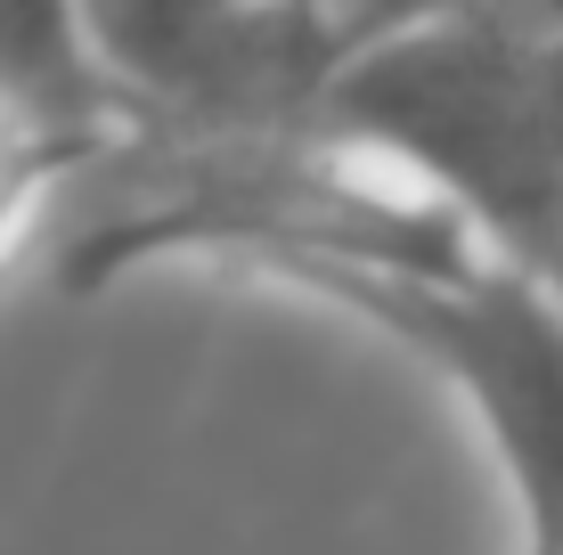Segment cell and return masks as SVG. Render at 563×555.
<instances>
[{
	"label": "cell",
	"instance_id": "obj_1",
	"mask_svg": "<svg viewBox=\"0 0 563 555\" xmlns=\"http://www.w3.org/2000/svg\"><path fill=\"white\" fill-rule=\"evenodd\" d=\"M302 131L424 188L490 262L563 295V25L450 0L327 74Z\"/></svg>",
	"mask_w": 563,
	"mask_h": 555
},
{
	"label": "cell",
	"instance_id": "obj_2",
	"mask_svg": "<svg viewBox=\"0 0 563 555\" xmlns=\"http://www.w3.org/2000/svg\"><path fill=\"white\" fill-rule=\"evenodd\" d=\"M450 376L515 499V555H563V295L507 262L393 270L302 254L262 270Z\"/></svg>",
	"mask_w": 563,
	"mask_h": 555
},
{
	"label": "cell",
	"instance_id": "obj_3",
	"mask_svg": "<svg viewBox=\"0 0 563 555\" xmlns=\"http://www.w3.org/2000/svg\"><path fill=\"white\" fill-rule=\"evenodd\" d=\"M0 107L74 131H140L123 90L90 57L74 0H0Z\"/></svg>",
	"mask_w": 563,
	"mask_h": 555
},
{
	"label": "cell",
	"instance_id": "obj_4",
	"mask_svg": "<svg viewBox=\"0 0 563 555\" xmlns=\"http://www.w3.org/2000/svg\"><path fill=\"white\" fill-rule=\"evenodd\" d=\"M114 147H123V131H74V123H42V114L0 107V262L33 237V221L49 213L57 188L99 171Z\"/></svg>",
	"mask_w": 563,
	"mask_h": 555
}]
</instances>
